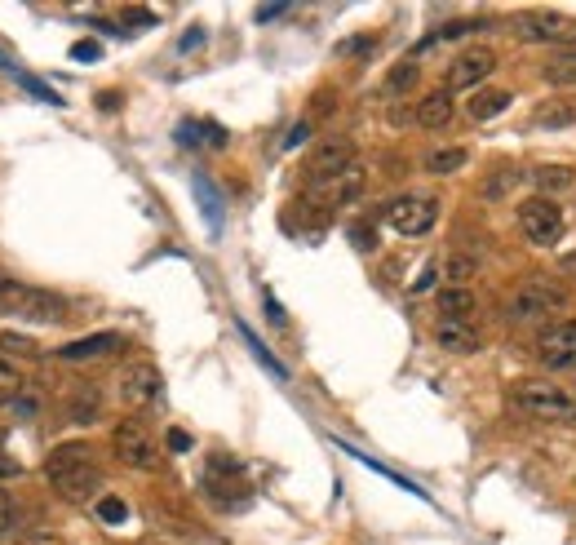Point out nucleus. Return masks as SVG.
Wrapping results in <instances>:
<instances>
[{
	"label": "nucleus",
	"mask_w": 576,
	"mask_h": 545,
	"mask_svg": "<svg viewBox=\"0 0 576 545\" xmlns=\"http://www.w3.org/2000/svg\"><path fill=\"white\" fill-rule=\"evenodd\" d=\"M45 479L58 497L76 501V506L80 501H94L102 488V470H98V461L89 457L85 444H58L45 457Z\"/></svg>",
	"instance_id": "f257e3e1"
},
{
	"label": "nucleus",
	"mask_w": 576,
	"mask_h": 545,
	"mask_svg": "<svg viewBox=\"0 0 576 545\" xmlns=\"http://www.w3.org/2000/svg\"><path fill=\"white\" fill-rule=\"evenodd\" d=\"M0 315L32 320V324H63L67 302L49 289H32V284H18L9 275H0Z\"/></svg>",
	"instance_id": "f03ea898"
},
{
	"label": "nucleus",
	"mask_w": 576,
	"mask_h": 545,
	"mask_svg": "<svg viewBox=\"0 0 576 545\" xmlns=\"http://www.w3.org/2000/svg\"><path fill=\"white\" fill-rule=\"evenodd\" d=\"M200 492L218 510H244L253 501V488H249V479H244L240 461L222 457V452H218V457H209V470H204V479H200Z\"/></svg>",
	"instance_id": "7ed1b4c3"
},
{
	"label": "nucleus",
	"mask_w": 576,
	"mask_h": 545,
	"mask_svg": "<svg viewBox=\"0 0 576 545\" xmlns=\"http://www.w3.org/2000/svg\"><path fill=\"white\" fill-rule=\"evenodd\" d=\"M510 404L519 408L523 417H537V421H576V395L554 382H523L514 386Z\"/></svg>",
	"instance_id": "20e7f679"
},
{
	"label": "nucleus",
	"mask_w": 576,
	"mask_h": 545,
	"mask_svg": "<svg viewBox=\"0 0 576 545\" xmlns=\"http://www.w3.org/2000/svg\"><path fill=\"white\" fill-rule=\"evenodd\" d=\"M563 302H568V293H563L554 280H528L510 297L506 315H510V324H541V320H550Z\"/></svg>",
	"instance_id": "39448f33"
},
{
	"label": "nucleus",
	"mask_w": 576,
	"mask_h": 545,
	"mask_svg": "<svg viewBox=\"0 0 576 545\" xmlns=\"http://www.w3.org/2000/svg\"><path fill=\"white\" fill-rule=\"evenodd\" d=\"M111 448H116V457L125 461L129 470H156V461H160L156 439L147 435V426H142L138 417H125L111 430Z\"/></svg>",
	"instance_id": "423d86ee"
},
{
	"label": "nucleus",
	"mask_w": 576,
	"mask_h": 545,
	"mask_svg": "<svg viewBox=\"0 0 576 545\" xmlns=\"http://www.w3.org/2000/svg\"><path fill=\"white\" fill-rule=\"evenodd\" d=\"M519 226L537 249H550L563 235V209L554 200H545V195H532V200L519 204Z\"/></svg>",
	"instance_id": "0eeeda50"
},
{
	"label": "nucleus",
	"mask_w": 576,
	"mask_h": 545,
	"mask_svg": "<svg viewBox=\"0 0 576 545\" xmlns=\"http://www.w3.org/2000/svg\"><path fill=\"white\" fill-rule=\"evenodd\" d=\"M386 222L395 226L399 235H426L430 226L439 222V200L435 195H399V200L386 204Z\"/></svg>",
	"instance_id": "6e6552de"
},
{
	"label": "nucleus",
	"mask_w": 576,
	"mask_h": 545,
	"mask_svg": "<svg viewBox=\"0 0 576 545\" xmlns=\"http://www.w3.org/2000/svg\"><path fill=\"white\" fill-rule=\"evenodd\" d=\"M359 191H364V169H359V164H351V169H342L337 178L311 182V191H306V204H311L315 213H333V209H342V204H351Z\"/></svg>",
	"instance_id": "1a4fd4ad"
},
{
	"label": "nucleus",
	"mask_w": 576,
	"mask_h": 545,
	"mask_svg": "<svg viewBox=\"0 0 576 545\" xmlns=\"http://www.w3.org/2000/svg\"><path fill=\"white\" fill-rule=\"evenodd\" d=\"M519 40H528V45H572L576 40V23L572 18H563V14H523V18H514V27H510Z\"/></svg>",
	"instance_id": "9d476101"
},
{
	"label": "nucleus",
	"mask_w": 576,
	"mask_h": 545,
	"mask_svg": "<svg viewBox=\"0 0 576 545\" xmlns=\"http://www.w3.org/2000/svg\"><path fill=\"white\" fill-rule=\"evenodd\" d=\"M537 359H541V368H550V373H568V368H576V320H559V324L545 328L537 337Z\"/></svg>",
	"instance_id": "9b49d317"
},
{
	"label": "nucleus",
	"mask_w": 576,
	"mask_h": 545,
	"mask_svg": "<svg viewBox=\"0 0 576 545\" xmlns=\"http://www.w3.org/2000/svg\"><path fill=\"white\" fill-rule=\"evenodd\" d=\"M355 164V142L351 138H328L315 147V156L306 160V178L311 182H328V178H337L342 169H351Z\"/></svg>",
	"instance_id": "f8f14e48"
},
{
	"label": "nucleus",
	"mask_w": 576,
	"mask_h": 545,
	"mask_svg": "<svg viewBox=\"0 0 576 545\" xmlns=\"http://www.w3.org/2000/svg\"><path fill=\"white\" fill-rule=\"evenodd\" d=\"M160 390H164L160 368H156V364H147V359H142V364H129L125 373H120V395H125V404H133V408L156 404Z\"/></svg>",
	"instance_id": "ddd939ff"
},
{
	"label": "nucleus",
	"mask_w": 576,
	"mask_h": 545,
	"mask_svg": "<svg viewBox=\"0 0 576 545\" xmlns=\"http://www.w3.org/2000/svg\"><path fill=\"white\" fill-rule=\"evenodd\" d=\"M492 71H497V54L492 49H466L461 58L448 63V89H479Z\"/></svg>",
	"instance_id": "4468645a"
},
{
	"label": "nucleus",
	"mask_w": 576,
	"mask_h": 545,
	"mask_svg": "<svg viewBox=\"0 0 576 545\" xmlns=\"http://www.w3.org/2000/svg\"><path fill=\"white\" fill-rule=\"evenodd\" d=\"M435 342L444 346V351H452V355H475L483 346V337H479V328L470 320H439L435 324Z\"/></svg>",
	"instance_id": "2eb2a0df"
},
{
	"label": "nucleus",
	"mask_w": 576,
	"mask_h": 545,
	"mask_svg": "<svg viewBox=\"0 0 576 545\" xmlns=\"http://www.w3.org/2000/svg\"><path fill=\"white\" fill-rule=\"evenodd\" d=\"M191 191H195V204H200L209 235H222V195H218V187H213V178H209V173H195Z\"/></svg>",
	"instance_id": "dca6fc26"
},
{
	"label": "nucleus",
	"mask_w": 576,
	"mask_h": 545,
	"mask_svg": "<svg viewBox=\"0 0 576 545\" xmlns=\"http://www.w3.org/2000/svg\"><path fill=\"white\" fill-rule=\"evenodd\" d=\"M452 116H457V107H452L448 89H435V94H426L417 102V125L421 129H448Z\"/></svg>",
	"instance_id": "f3484780"
},
{
	"label": "nucleus",
	"mask_w": 576,
	"mask_h": 545,
	"mask_svg": "<svg viewBox=\"0 0 576 545\" xmlns=\"http://www.w3.org/2000/svg\"><path fill=\"white\" fill-rule=\"evenodd\" d=\"M541 80L545 85H576V40L572 45H559L550 58H545V67H541Z\"/></svg>",
	"instance_id": "a211bd4d"
},
{
	"label": "nucleus",
	"mask_w": 576,
	"mask_h": 545,
	"mask_svg": "<svg viewBox=\"0 0 576 545\" xmlns=\"http://www.w3.org/2000/svg\"><path fill=\"white\" fill-rule=\"evenodd\" d=\"M333 444H337V452H346V457H355V461H359V466H368V470H377V475H382V479H390V483H395V488H404V492H413V497H421V501H430V492H426V488H421V483H413V479H404V475H395V470H390V466H382V461H373V457H368V452H359L355 444H342V439H333Z\"/></svg>",
	"instance_id": "6ab92c4d"
},
{
	"label": "nucleus",
	"mask_w": 576,
	"mask_h": 545,
	"mask_svg": "<svg viewBox=\"0 0 576 545\" xmlns=\"http://www.w3.org/2000/svg\"><path fill=\"white\" fill-rule=\"evenodd\" d=\"M120 346V333H94V337H76V342L58 346V359H98L111 355Z\"/></svg>",
	"instance_id": "aec40b11"
},
{
	"label": "nucleus",
	"mask_w": 576,
	"mask_h": 545,
	"mask_svg": "<svg viewBox=\"0 0 576 545\" xmlns=\"http://www.w3.org/2000/svg\"><path fill=\"white\" fill-rule=\"evenodd\" d=\"M178 142L182 147H200V142H209V147H226V129L213 125V120H182L178 125Z\"/></svg>",
	"instance_id": "412c9836"
},
{
	"label": "nucleus",
	"mask_w": 576,
	"mask_h": 545,
	"mask_svg": "<svg viewBox=\"0 0 576 545\" xmlns=\"http://www.w3.org/2000/svg\"><path fill=\"white\" fill-rule=\"evenodd\" d=\"M532 182H537V191L550 200V195H563L576 182V173L568 164H541V169H532Z\"/></svg>",
	"instance_id": "4be33fe9"
},
{
	"label": "nucleus",
	"mask_w": 576,
	"mask_h": 545,
	"mask_svg": "<svg viewBox=\"0 0 576 545\" xmlns=\"http://www.w3.org/2000/svg\"><path fill=\"white\" fill-rule=\"evenodd\" d=\"M98 408H102L98 386H80L76 395H71V404H67V417L76 421V426H94V421H98Z\"/></svg>",
	"instance_id": "5701e85b"
},
{
	"label": "nucleus",
	"mask_w": 576,
	"mask_h": 545,
	"mask_svg": "<svg viewBox=\"0 0 576 545\" xmlns=\"http://www.w3.org/2000/svg\"><path fill=\"white\" fill-rule=\"evenodd\" d=\"M514 102L510 89H479L475 98H470V120H492V116H501Z\"/></svg>",
	"instance_id": "b1692460"
},
{
	"label": "nucleus",
	"mask_w": 576,
	"mask_h": 545,
	"mask_svg": "<svg viewBox=\"0 0 576 545\" xmlns=\"http://www.w3.org/2000/svg\"><path fill=\"white\" fill-rule=\"evenodd\" d=\"M235 328H240L244 346H249V355L257 359V364H262V368H266V373H271V377H275V382H288V368H284V364H280V359H275L271 351H266V346H262V337H257V333H253V328H249V324H244V320H240V324H235Z\"/></svg>",
	"instance_id": "393cba45"
},
{
	"label": "nucleus",
	"mask_w": 576,
	"mask_h": 545,
	"mask_svg": "<svg viewBox=\"0 0 576 545\" xmlns=\"http://www.w3.org/2000/svg\"><path fill=\"white\" fill-rule=\"evenodd\" d=\"M439 311H444V320H470V311H475V293L470 289H444L439 293Z\"/></svg>",
	"instance_id": "a878e982"
},
{
	"label": "nucleus",
	"mask_w": 576,
	"mask_h": 545,
	"mask_svg": "<svg viewBox=\"0 0 576 545\" xmlns=\"http://www.w3.org/2000/svg\"><path fill=\"white\" fill-rule=\"evenodd\" d=\"M9 76H14V85H23L32 98L49 102V107H67V98H58V89H54V85H45V80H36L32 71H18V67H9Z\"/></svg>",
	"instance_id": "bb28decb"
},
{
	"label": "nucleus",
	"mask_w": 576,
	"mask_h": 545,
	"mask_svg": "<svg viewBox=\"0 0 576 545\" xmlns=\"http://www.w3.org/2000/svg\"><path fill=\"white\" fill-rule=\"evenodd\" d=\"M466 160H470V151H466V147H444V151H430V156H426V173H439V178H444V173H457Z\"/></svg>",
	"instance_id": "cd10ccee"
},
{
	"label": "nucleus",
	"mask_w": 576,
	"mask_h": 545,
	"mask_svg": "<svg viewBox=\"0 0 576 545\" xmlns=\"http://www.w3.org/2000/svg\"><path fill=\"white\" fill-rule=\"evenodd\" d=\"M572 120H576V111L568 107V102H545V107L537 111L541 129H563V125H572Z\"/></svg>",
	"instance_id": "c85d7f7f"
},
{
	"label": "nucleus",
	"mask_w": 576,
	"mask_h": 545,
	"mask_svg": "<svg viewBox=\"0 0 576 545\" xmlns=\"http://www.w3.org/2000/svg\"><path fill=\"white\" fill-rule=\"evenodd\" d=\"M519 187V169H497L488 178V187H483V200H501V195H510Z\"/></svg>",
	"instance_id": "c756f323"
},
{
	"label": "nucleus",
	"mask_w": 576,
	"mask_h": 545,
	"mask_svg": "<svg viewBox=\"0 0 576 545\" xmlns=\"http://www.w3.org/2000/svg\"><path fill=\"white\" fill-rule=\"evenodd\" d=\"M18 395H23V377L9 359H0V404H14Z\"/></svg>",
	"instance_id": "7c9ffc66"
},
{
	"label": "nucleus",
	"mask_w": 576,
	"mask_h": 545,
	"mask_svg": "<svg viewBox=\"0 0 576 545\" xmlns=\"http://www.w3.org/2000/svg\"><path fill=\"white\" fill-rule=\"evenodd\" d=\"M444 271H448L452 289H461V284H466V280H470V275H475V271H479V262H475V257H466V253H452V257H448V266H444Z\"/></svg>",
	"instance_id": "2f4dec72"
},
{
	"label": "nucleus",
	"mask_w": 576,
	"mask_h": 545,
	"mask_svg": "<svg viewBox=\"0 0 576 545\" xmlns=\"http://www.w3.org/2000/svg\"><path fill=\"white\" fill-rule=\"evenodd\" d=\"M0 351L5 355H40V346L23 333H0Z\"/></svg>",
	"instance_id": "473e14b6"
},
{
	"label": "nucleus",
	"mask_w": 576,
	"mask_h": 545,
	"mask_svg": "<svg viewBox=\"0 0 576 545\" xmlns=\"http://www.w3.org/2000/svg\"><path fill=\"white\" fill-rule=\"evenodd\" d=\"M98 519L102 523H125L129 519V506L120 497H98Z\"/></svg>",
	"instance_id": "72a5a7b5"
},
{
	"label": "nucleus",
	"mask_w": 576,
	"mask_h": 545,
	"mask_svg": "<svg viewBox=\"0 0 576 545\" xmlns=\"http://www.w3.org/2000/svg\"><path fill=\"white\" fill-rule=\"evenodd\" d=\"M413 85H417V63H399L395 71H390V80H386L390 94H399V89H413Z\"/></svg>",
	"instance_id": "f704fd0d"
},
{
	"label": "nucleus",
	"mask_w": 576,
	"mask_h": 545,
	"mask_svg": "<svg viewBox=\"0 0 576 545\" xmlns=\"http://www.w3.org/2000/svg\"><path fill=\"white\" fill-rule=\"evenodd\" d=\"M71 58H76V63H98L102 45H98V40H76V45H71Z\"/></svg>",
	"instance_id": "c9c22d12"
},
{
	"label": "nucleus",
	"mask_w": 576,
	"mask_h": 545,
	"mask_svg": "<svg viewBox=\"0 0 576 545\" xmlns=\"http://www.w3.org/2000/svg\"><path fill=\"white\" fill-rule=\"evenodd\" d=\"M18 475H23V461L9 457V452L0 448V479H18Z\"/></svg>",
	"instance_id": "e433bc0d"
},
{
	"label": "nucleus",
	"mask_w": 576,
	"mask_h": 545,
	"mask_svg": "<svg viewBox=\"0 0 576 545\" xmlns=\"http://www.w3.org/2000/svg\"><path fill=\"white\" fill-rule=\"evenodd\" d=\"M9 528H14V501H9L5 492H0V537H5Z\"/></svg>",
	"instance_id": "4c0bfd02"
},
{
	"label": "nucleus",
	"mask_w": 576,
	"mask_h": 545,
	"mask_svg": "<svg viewBox=\"0 0 576 545\" xmlns=\"http://www.w3.org/2000/svg\"><path fill=\"white\" fill-rule=\"evenodd\" d=\"M164 444H169L173 452H191V435H187V430H169V435H164Z\"/></svg>",
	"instance_id": "58836bf2"
},
{
	"label": "nucleus",
	"mask_w": 576,
	"mask_h": 545,
	"mask_svg": "<svg viewBox=\"0 0 576 545\" xmlns=\"http://www.w3.org/2000/svg\"><path fill=\"white\" fill-rule=\"evenodd\" d=\"M200 45H204V27H191V32L178 40V49H182V54H191V49H200Z\"/></svg>",
	"instance_id": "ea45409f"
},
{
	"label": "nucleus",
	"mask_w": 576,
	"mask_h": 545,
	"mask_svg": "<svg viewBox=\"0 0 576 545\" xmlns=\"http://www.w3.org/2000/svg\"><path fill=\"white\" fill-rule=\"evenodd\" d=\"M306 138H311V125H306V120H302V125H293V133H288V138H284V147L293 151V147H302Z\"/></svg>",
	"instance_id": "a19ab883"
},
{
	"label": "nucleus",
	"mask_w": 576,
	"mask_h": 545,
	"mask_svg": "<svg viewBox=\"0 0 576 545\" xmlns=\"http://www.w3.org/2000/svg\"><path fill=\"white\" fill-rule=\"evenodd\" d=\"M266 320H271V324H288L284 306H280V302H275V297H271V293H266Z\"/></svg>",
	"instance_id": "79ce46f5"
},
{
	"label": "nucleus",
	"mask_w": 576,
	"mask_h": 545,
	"mask_svg": "<svg viewBox=\"0 0 576 545\" xmlns=\"http://www.w3.org/2000/svg\"><path fill=\"white\" fill-rule=\"evenodd\" d=\"M9 408H14L18 417H36V399H27V395H18V399H14V404H9Z\"/></svg>",
	"instance_id": "37998d69"
},
{
	"label": "nucleus",
	"mask_w": 576,
	"mask_h": 545,
	"mask_svg": "<svg viewBox=\"0 0 576 545\" xmlns=\"http://www.w3.org/2000/svg\"><path fill=\"white\" fill-rule=\"evenodd\" d=\"M280 14H288V5H262L257 9V23H271V18H280Z\"/></svg>",
	"instance_id": "c03bdc74"
},
{
	"label": "nucleus",
	"mask_w": 576,
	"mask_h": 545,
	"mask_svg": "<svg viewBox=\"0 0 576 545\" xmlns=\"http://www.w3.org/2000/svg\"><path fill=\"white\" fill-rule=\"evenodd\" d=\"M435 275H439V266H426V275H421V280L413 284V293H426L430 284H435Z\"/></svg>",
	"instance_id": "a18cd8bd"
},
{
	"label": "nucleus",
	"mask_w": 576,
	"mask_h": 545,
	"mask_svg": "<svg viewBox=\"0 0 576 545\" xmlns=\"http://www.w3.org/2000/svg\"><path fill=\"white\" fill-rule=\"evenodd\" d=\"M98 107H102V111H116V107H120V94H116V89H107V94H98Z\"/></svg>",
	"instance_id": "49530a36"
},
{
	"label": "nucleus",
	"mask_w": 576,
	"mask_h": 545,
	"mask_svg": "<svg viewBox=\"0 0 576 545\" xmlns=\"http://www.w3.org/2000/svg\"><path fill=\"white\" fill-rule=\"evenodd\" d=\"M129 18V23H138V27H151V23H156V14H147V9H133V14H125Z\"/></svg>",
	"instance_id": "de8ad7c7"
},
{
	"label": "nucleus",
	"mask_w": 576,
	"mask_h": 545,
	"mask_svg": "<svg viewBox=\"0 0 576 545\" xmlns=\"http://www.w3.org/2000/svg\"><path fill=\"white\" fill-rule=\"evenodd\" d=\"M36 545H58V541H36Z\"/></svg>",
	"instance_id": "09e8293b"
}]
</instances>
